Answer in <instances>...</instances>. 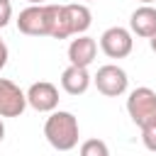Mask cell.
Returning a JSON list of instances; mask_svg holds the SVG:
<instances>
[{
    "label": "cell",
    "mask_w": 156,
    "mask_h": 156,
    "mask_svg": "<svg viewBox=\"0 0 156 156\" xmlns=\"http://www.w3.org/2000/svg\"><path fill=\"white\" fill-rule=\"evenodd\" d=\"M44 136L56 151H71L78 146L80 127L73 112L68 110H54L44 122Z\"/></svg>",
    "instance_id": "cell-1"
},
{
    "label": "cell",
    "mask_w": 156,
    "mask_h": 156,
    "mask_svg": "<svg viewBox=\"0 0 156 156\" xmlns=\"http://www.w3.org/2000/svg\"><path fill=\"white\" fill-rule=\"evenodd\" d=\"M93 83H95V88H98L102 95H107V98H119V95H124L127 88H129L127 71L119 68V66H115V63L100 66L98 73L93 76Z\"/></svg>",
    "instance_id": "cell-3"
},
{
    "label": "cell",
    "mask_w": 156,
    "mask_h": 156,
    "mask_svg": "<svg viewBox=\"0 0 156 156\" xmlns=\"http://www.w3.org/2000/svg\"><path fill=\"white\" fill-rule=\"evenodd\" d=\"M29 5H44V0H27Z\"/></svg>",
    "instance_id": "cell-19"
},
{
    "label": "cell",
    "mask_w": 156,
    "mask_h": 156,
    "mask_svg": "<svg viewBox=\"0 0 156 156\" xmlns=\"http://www.w3.org/2000/svg\"><path fill=\"white\" fill-rule=\"evenodd\" d=\"M93 83V76L88 73V68H80V66H68L63 73H61V88L68 93V95H83Z\"/></svg>",
    "instance_id": "cell-11"
},
{
    "label": "cell",
    "mask_w": 156,
    "mask_h": 156,
    "mask_svg": "<svg viewBox=\"0 0 156 156\" xmlns=\"http://www.w3.org/2000/svg\"><path fill=\"white\" fill-rule=\"evenodd\" d=\"M141 141L149 151H156V119L141 127Z\"/></svg>",
    "instance_id": "cell-14"
},
{
    "label": "cell",
    "mask_w": 156,
    "mask_h": 156,
    "mask_svg": "<svg viewBox=\"0 0 156 156\" xmlns=\"http://www.w3.org/2000/svg\"><path fill=\"white\" fill-rule=\"evenodd\" d=\"M10 20H12V5H10V0H0V29L7 27Z\"/></svg>",
    "instance_id": "cell-15"
},
{
    "label": "cell",
    "mask_w": 156,
    "mask_h": 156,
    "mask_svg": "<svg viewBox=\"0 0 156 156\" xmlns=\"http://www.w3.org/2000/svg\"><path fill=\"white\" fill-rule=\"evenodd\" d=\"M149 44H151V51H154V54H156V32H154V34H151V37H149Z\"/></svg>",
    "instance_id": "cell-17"
},
{
    "label": "cell",
    "mask_w": 156,
    "mask_h": 156,
    "mask_svg": "<svg viewBox=\"0 0 156 156\" xmlns=\"http://www.w3.org/2000/svg\"><path fill=\"white\" fill-rule=\"evenodd\" d=\"M132 46H134L132 32L124 29V27H110L100 37V49L110 58H124V56H129L132 54Z\"/></svg>",
    "instance_id": "cell-4"
},
{
    "label": "cell",
    "mask_w": 156,
    "mask_h": 156,
    "mask_svg": "<svg viewBox=\"0 0 156 156\" xmlns=\"http://www.w3.org/2000/svg\"><path fill=\"white\" fill-rule=\"evenodd\" d=\"M129 32L136 34V37H144L149 39L154 32H156V7L154 5H141L132 12L129 17Z\"/></svg>",
    "instance_id": "cell-10"
},
{
    "label": "cell",
    "mask_w": 156,
    "mask_h": 156,
    "mask_svg": "<svg viewBox=\"0 0 156 156\" xmlns=\"http://www.w3.org/2000/svg\"><path fill=\"white\" fill-rule=\"evenodd\" d=\"M88 2H90V0H88Z\"/></svg>",
    "instance_id": "cell-21"
},
{
    "label": "cell",
    "mask_w": 156,
    "mask_h": 156,
    "mask_svg": "<svg viewBox=\"0 0 156 156\" xmlns=\"http://www.w3.org/2000/svg\"><path fill=\"white\" fill-rule=\"evenodd\" d=\"M95 54H98V41L93 37H88V34H78L68 44V61H71V66L88 68L95 61Z\"/></svg>",
    "instance_id": "cell-8"
},
{
    "label": "cell",
    "mask_w": 156,
    "mask_h": 156,
    "mask_svg": "<svg viewBox=\"0 0 156 156\" xmlns=\"http://www.w3.org/2000/svg\"><path fill=\"white\" fill-rule=\"evenodd\" d=\"M24 107H27L24 90L12 80L0 78V117H20Z\"/></svg>",
    "instance_id": "cell-6"
},
{
    "label": "cell",
    "mask_w": 156,
    "mask_h": 156,
    "mask_svg": "<svg viewBox=\"0 0 156 156\" xmlns=\"http://www.w3.org/2000/svg\"><path fill=\"white\" fill-rule=\"evenodd\" d=\"M139 2H144V5H151V2H156V0H139Z\"/></svg>",
    "instance_id": "cell-20"
},
{
    "label": "cell",
    "mask_w": 156,
    "mask_h": 156,
    "mask_svg": "<svg viewBox=\"0 0 156 156\" xmlns=\"http://www.w3.org/2000/svg\"><path fill=\"white\" fill-rule=\"evenodd\" d=\"M46 22H49V37L54 39H68V27H66V15L63 5H46Z\"/></svg>",
    "instance_id": "cell-12"
},
{
    "label": "cell",
    "mask_w": 156,
    "mask_h": 156,
    "mask_svg": "<svg viewBox=\"0 0 156 156\" xmlns=\"http://www.w3.org/2000/svg\"><path fill=\"white\" fill-rule=\"evenodd\" d=\"M17 29L27 37H49L46 5H29L17 17Z\"/></svg>",
    "instance_id": "cell-7"
},
{
    "label": "cell",
    "mask_w": 156,
    "mask_h": 156,
    "mask_svg": "<svg viewBox=\"0 0 156 156\" xmlns=\"http://www.w3.org/2000/svg\"><path fill=\"white\" fill-rule=\"evenodd\" d=\"M127 112L132 117V122L141 129L144 124L156 119V93L146 85L134 88L127 98Z\"/></svg>",
    "instance_id": "cell-2"
},
{
    "label": "cell",
    "mask_w": 156,
    "mask_h": 156,
    "mask_svg": "<svg viewBox=\"0 0 156 156\" xmlns=\"http://www.w3.org/2000/svg\"><path fill=\"white\" fill-rule=\"evenodd\" d=\"M24 95H27V105L37 112H54L58 107V88L49 80L32 83Z\"/></svg>",
    "instance_id": "cell-5"
},
{
    "label": "cell",
    "mask_w": 156,
    "mask_h": 156,
    "mask_svg": "<svg viewBox=\"0 0 156 156\" xmlns=\"http://www.w3.org/2000/svg\"><path fill=\"white\" fill-rule=\"evenodd\" d=\"M5 139V124H2V117H0V141Z\"/></svg>",
    "instance_id": "cell-18"
},
{
    "label": "cell",
    "mask_w": 156,
    "mask_h": 156,
    "mask_svg": "<svg viewBox=\"0 0 156 156\" xmlns=\"http://www.w3.org/2000/svg\"><path fill=\"white\" fill-rule=\"evenodd\" d=\"M63 15H66V27H68L71 37L85 34L88 27L93 24V15H90L88 5H83V2H68V5H63Z\"/></svg>",
    "instance_id": "cell-9"
},
{
    "label": "cell",
    "mask_w": 156,
    "mask_h": 156,
    "mask_svg": "<svg viewBox=\"0 0 156 156\" xmlns=\"http://www.w3.org/2000/svg\"><path fill=\"white\" fill-rule=\"evenodd\" d=\"M7 58H10V51H7V44L0 39V71L5 68V63H7Z\"/></svg>",
    "instance_id": "cell-16"
},
{
    "label": "cell",
    "mask_w": 156,
    "mask_h": 156,
    "mask_svg": "<svg viewBox=\"0 0 156 156\" xmlns=\"http://www.w3.org/2000/svg\"><path fill=\"white\" fill-rule=\"evenodd\" d=\"M78 156H110V149L102 139H85L80 144Z\"/></svg>",
    "instance_id": "cell-13"
}]
</instances>
